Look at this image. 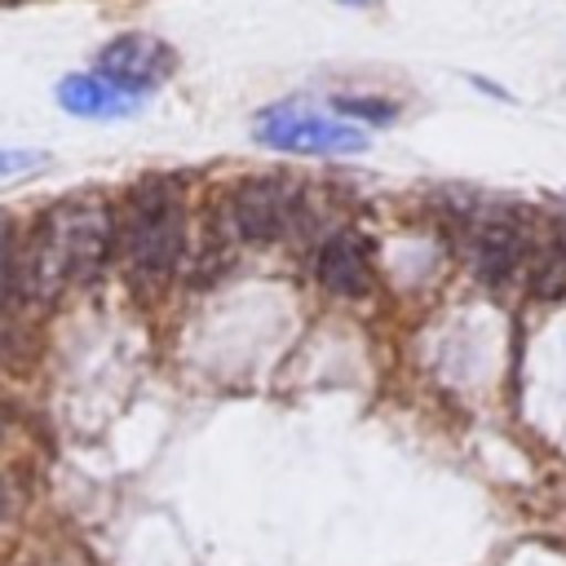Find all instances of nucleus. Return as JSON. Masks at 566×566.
I'll list each match as a JSON object with an SVG mask.
<instances>
[{
    "label": "nucleus",
    "mask_w": 566,
    "mask_h": 566,
    "mask_svg": "<svg viewBox=\"0 0 566 566\" xmlns=\"http://www.w3.org/2000/svg\"><path fill=\"white\" fill-rule=\"evenodd\" d=\"M115 252V212L102 199L53 203L18 252V283L35 301H57L62 292L88 283Z\"/></svg>",
    "instance_id": "f257e3e1"
},
{
    "label": "nucleus",
    "mask_w": 566,
    "mask_h": 566,
    "mask_svg": "<svg viewBox=\"0 0 566 566\" xmlns=\"http://www.w3.org/2000/svg\"><path fill=\"white\" fill-rule=\"evenodd\" d=\"M115 256L124 274L142 283H164L186 256V208L181 190L164 177H146L128 190L115 212Z\"/></svg>",
    "instance_id": "f03ea898"
},
{
    "label": "nucleus",
    "mask_w": 566,
    "mask_h": 566,
    "mask_svg": "<svg viewBox=\"0 0 566 566\" xmlns=\"http://www.w3.org/2000/svg\"><path fill=\"white\" fill-rule=\"evenodd\" d=\"M256 142L283 155H305V159H336V155H363L367 150V133L332 119V115H314L301 106H270L256 115Z\"/></svg>",
    "instance_id": "7ed1b4c3"
},
{
    "label": "nucleus",
    "mask_w": 566,
    "mask_h": 566,
    "mask_svg": "<svg viewBox=\"0 0 566 566\" xmlns=\"http://www.w3.org/2000/svg\"><path fill=\"white\" fill-rule=\"evenodd\" d=\"M301 217V186L287 177H252L239 181L221 203V226L234 243H270L292 230Z\"/></svg>",
    "instance_id": "20e7f679"
},
{
    "label": "nucleus",
    "mask_w": 566,
    "mask_h": 566,
    "mask_svg": "<svg viewBox=\"0 0 566 566\" xmlns=\"http://www.w3.org/2000/svg\"><path fill=\"white\" fill-rule=\"evenodd\" d=\"M172 71H177V53L159 35L124 31V35H115L97 49V71L93 75H102L106 84H115L128 97H142V93L159 88Z\"/></svg>",
    "instance_id": "39448f33"
},
{
    "label": "nucleus",
    "mask_w": 566,
    "mask_h": 566,
    "mask_svg": "<svg viewBox=\"0 0 566 566\" xmlns=\"http://www.w3.org/2000/svg\"><path fill=\"white\" fill-rule=\"evenodd\" d=\"M314 279L323 292L332 296H367L371 283H376V270H371V248L363 234L354 230H340V234H327L314 252Z\"/></svg>",
    "instance_id": "423d86ee"
},
{
    "label": "nucleus",
    "mask_w": 566,
    "mask_h": 566,
    "mask_svg": "<svg viewBox=\"0 0 566 566\" xmlns=\"http://www.w3.org/2000/svg\"><path fill=\"white\" fill-rule=\"evenodd\" d=\"M469 261L478 270L482 283H504L522 261H526V234L513 226V221H482L473 234H469Z\"/></svg>",
    "instance_id": "0eeeda50"
},
{
    "label": "nucleus",
    "mask_w": 566,
    "mask_h": 566,
    "mask_svg": "<svg viewBox=\"0 0 566 566\" xmlns=\"http://www.w3.org/2000/svg\"><path fill=\"white\" fill-rule=\"evenodd\" d=\"M57 106L75 119H128V115H137V97L119 93L115 84H106L93 71L62 75L57 80Z\"/></svg>",
    "instance_id": "6e6552de"
},
{
    "label": "nucleus",
    "mask_w": 566,
    "mask_h": 566,
    "mask_svg": "<svg viewBox=\"0 0 566 566\" xmlns=\"http://www.w3.org/2000/svg\"><path fill=\"white\" fill-rule=\"evenodd\" d=\"M336 115H349V119H371V124H394L398 119V102L389 97H332Z\"/></svg>",
    "instance_id": "1a4fd4ad"
},
{
    "label": "nucleus",
    "mask_w": 566,
    "mask_h": 566,
    "mask_svg": "<svg viewBox=\"0 0 566 566\" xmlns=\"http://www.w3.org/2000/svg\"><path fill=\"white\" fill-rule=\"evenodd\" d=\"M18 283V248H13V226L0 212V296Z\"/></svg>",
    "instance_id": "9d476101"
},
{
    "label": "nucleus",
    "mask_w": 566,
    "mask_h": 566,
    "mask_svg": "<svg viewBox=\"0 0 566 566\" xmlns=\"http://www.w3.org/2000/svg\"><path fill=\"white\" fill-rule=\"evenodd\" d=\"M49 155L44 150H0V181L4 177H18V172H27V168H40Z\"/></svg>",
    "instance_id": "9b49d317"
},
{
    "label": "nucleus",
    "mask_w": 566,
    "mask_h": 566,
    "mask_svg": "<svg viewBox=\"0 0 566 566\" xmlns=\"http://www.w3.org/2000/svg\"><path fill=\"white\" fill-rule=\"evenodd\" d=\"M336 4H367V0H336Z\"/></svg>",
    "instance_id": "f8f14e48"
},
{
    "label": "nucleus",
    "mask_w": 566,
    "mask_h": 566,
    "mask_svg": "<svg viewBox=\"0 0 566 566\" xmlns=\"http://www.w3.org/2000/svg\"><path fill=\"white\" fill-rule=\"evenodd\" d=\"M0 513H4V491H0Z\"/></svg>",
    "instance_id": "ddd939ff"
}]
</instances>
